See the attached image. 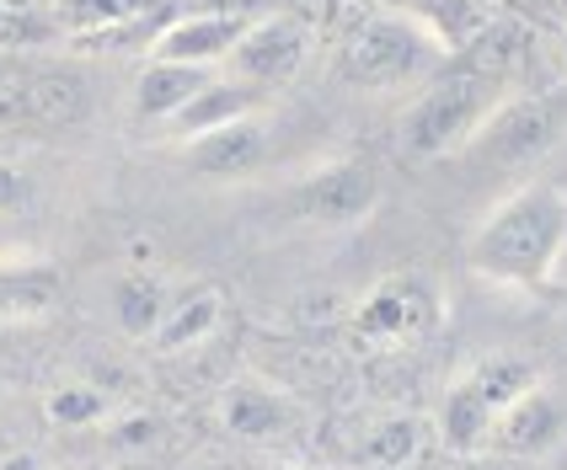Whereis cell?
<instances>
[{
    "label": "cell",
    "mask_w": 567,
    "mask_h": 470,
    "mask_svg": "<svg viewBox=\"0 0 567 470\" xmlns=\"http://www.w3.org/2000/svg\"><path fill=\"white\" fill-rule=\"evenodd\" d=\"M567 251V192L551 182L508 192L472 236V273L508 289H540Z\"/></svg>",
    "instance_id": "6da1fadb"
},
{
    "label": "cell",
    "mask_w": 567,
    "mask_h": 470,
    "mask_svg": "<svg viewBox=\"0 0 567 470\" xmlns=\"http://www.w3.org/2000/svg\"><path fill=\"white\" fill-rule=\"evenodd\" d=\"M450 60L444 43L429 17L417 11H380L364 28L348 38L343 70L359 86H402V81H434Z\"/></svg>",
    "instance_id": "7a4b0ae2"
},
{
    "label": "cell",
    "mask_w": 567,
    "mask_h": 470,
    "mask_svg": "<svg viewBox=\"0 0 567 470\" xmlns=\"http://www.w3.org/2000/svg\"><path fill=\"white\" fill-rule=\"evenodd\" d=\"M504 102V81H487L476 70H440L429 92L417 96L402 118V139L412 156H450L472 145V134L487 124V113Z\"/></svg>",
    "instance_id": "3957f363"
},
{
    "label": "cell",
    "mask_w": 567,
    "mask_h": 470,
    "mask_svg": "<svg viewBox=\"0 0 567 470\" xmlns=\"http://www.w3.org/2000/svg\"><path fill=\"white\" fill-rule=\"evenodd\" d=\"M557 134H563V107L546 96H525V102H498L487 113V124L472 134V150L487 166L514 171V166H530L546 156L557 145Z\"/></svg>",
    "instance_id": "277c9868"
},
{
    "label": "cell",
    "mask_w": 567,
    "mask_h": 470,
    "mask_svg": "<svg viewBox=\"0 0 567 470\" xmlns=\"http://www.w3.org/2000/svg\"><path fill=\"white\" fill-rule=\"evenodd\" d=\"M375 203H380V171L359 156L332 160V166L311 171L295 188V215L311 224H359L375 215Z\"/></svg>",
    "instance_id": "5b68a950"
},
{
    "label": "cell",
    "mask_w": 567,
    "mask_h": 470,
    "mask_svg": "<svg viewBox=\"0 0 567 470\" xmlns=\"http://www.w3.org/2000/svg\"><path fill=\"white\" fill-rule=\"evenodd\" d=\"M311 49V28L295 17V11H274V17H252L247 32L236 38V49L225 54V64L236 70V81H252V86H279L289 81Z\"/></svg>",
    "instance_id": "8992f818"
},
{
    "label": "cell",
    "mask_w": 567,
    "mask_h": 470,
    "mask_svg": "<svg viewBox=\"0 0 567 470\" xmlns=\"http://www.w3.org/2000/svg\"><path fill=\"white\" fill-rule=\"evenodd\" d=\"M268 150H274V139H268V124L257 113L183 139V160H188L198 177H209V182H241V177H252L257 166L268 160Z\"/></svg>",
    "instance_id": "52a82bcc"
},
{
    "label": "cell",
    "mask_w": 567,
    "mask_h": 470,
    "mask_svg": "<svg viewBox=\"0 0 567 470\" xmlns=\"http://www.w3.org/2000/svg\"><path fill=\"white\" fill-rule=\"evenodd\" d=\"M434 315H440V300H434L429 283L385 279L364 294L353 332L370 337V343H412V337H423V332L434 326Z\"/></svg>",
    "instance_id": "ba28073f"
},
{
    "label": "cell",
    "mask_w": 567,
    "mask_h": 470,
    "mask_svg": "<svg viewBox=\"0 0 567 470\" xmlns=\"http://www.w3.org/2000/svg\"><path fill=\"white\" fill-rule=\"evenodd\" d=\"M247 22H252L247 11H198V17H183V22H172V28L156 32L151 60L215 70V64H225V54L236 49V38L247 32Z\"/></svg>",
    "instance_id": "9c48e42d"
},
{
    "label": "cell",
    "mask_w": 567,
    "mask_h": 470,
    "mask_svg": "<svg viewBox=\"0 0 567 470\" xmlns=\"http://www.w3.org/2000/svg\"><path fill=\"white\" fill-rule=\"evenodd\" d=\"M563 422H567L563 407L536 385V390H525L519 401H508V407L493 417L487 443H493L498 455H508V460H540L546 449H557Z\"/></svg>",
    "instance_id": "30bf717a"
},
{
    "label": "cell",
    "mask_w": 567,
    "mask_h": 470,
    "mask_svg": "<svg viewBox=\"0 0 567 470\" xmlns=\"http://www.w3.org/2000/svg\"><path fill=\"white\" fill-rule=\"evenodd\" d=\"M215 75L198 70V64H172V60H151L134 81V113L151 118V124H172L193 96L204 92Z\"/></svg>",
    "instance_id": "8fae6325"
},
{
    "label": "cell",
    "mask_w": 567,
    "mask_h": 470,
    "mask_svg": "<svg viewBox=\"0 0 567 470\" xmlns=\"http://www.w3.org/2000/svg\"><path fill=\"white\" fill-rule=\"evenodd\" d=\"M220 311H225L220 283H193L188 294H177V300L166 305V315H161V326H156V347L177 353V347L204 343V337L220 326Z\"/></svg>",
    "instance_id": "7c38bea8"
},
{
    "label": "cell",
    "mask_w": 567,
    "mask_h": 470,
    "mask_svg": "<svg viewBox=\"0 0 567 470\" xmlns=\"http://www.w3.org/2000/svg\"><path fill=\"white\" fill-rule=\"evenodd\" d=\"M220 417L225 428L236 434V439H279L284 428H289V417L295 407L284 401L279 390H268V385H230L220 401Z\"/></svg>",
    "instance_id": "4fadbf2b"
},
{
    "label": "cell",
    "mask_w": 567,
    "mask_h": 470,
    "mask_svg": "<svg viewBox=\"0 0 567 470\" xmlns=\"http://www.w3.org/2000/svg\"><path fill=\"white\" fill-rule=\"evenodd\" d=\"M64 300V273L54 262H0V315H43Z\"/></svg>",
    "instance_id": "5bb4252c"
},
{
    "label": "cell",
    "mask_w": 567,
    "mask_h": 470,
    "mask_svg": "<svg viewBox=\"0 0 567 470\" xmlns=\"http://www.w3.org/2000/svg\"><path fill=\"white\" fill-rule=\"evenodd\" d=\"M257 102H262V86H252V81H209L172 124H177L183 139H193V134H204V128H220V124H230V118L257 113Z\"/></svg>",
    "instance_id": "9a60e30c"
},
{
    "label": "cell",
    "mask_w": 567,
    "mask_h": 470,
    "mask_svg": "<svg viewBox=\"0 0 567 470\" xmlns=\"http://www.w3.org/2000/svg\"><path fill=\"white\" fill-rule=\"evenodd\" d=\"M487 434H493V407L476 396L472 379H461V385L444 396V407H440V439H444V449L472 455V449H482V443H487Z\"/></svg>",
    "instance_id": "2e32d148"
},
{
    "label": "cell",
    "mask_w": 567,
    "mask_h": 470,
    "mask_svg": "<svg viewBox=\"0 0 567 470\" xmlns=\"http://www.w3.org/2000/svg\"><path fill=\"white\" fill-rule=\"evenodd\" d=\"M161 0H54V22L75 38H96V32L128 28L140 17H151Z\"/></svg>",
    "instance_id": "e0dca14e"
},
{
    "label": "cell",
    "mask_w": 567,
    "mask_h": 470,
    "mask_svg": "<svg viewBox=\"0 0 567 470\" xmlns=\"http://www.w3.org/2000/svg\"><path fill=\"white\" fill-rule=\"evenodd\" d=\"M166 305H172V294L156 279H145V273L113 283V315H118V326H124L128 337H156Z\"/></svg>",
    "instance_id": "ac0fdd59"
},
{
    "label": "cell",
    "mask_w": 567,
    "mask_h": 470,
    "mask_svg": "<svg viewBox=\"0 0 567 470\" xmlns=\"http://www.w3.org/2000/svg\"><path fill=\"white\" fill-rule=\"evenodd\" d=\"M476 385V396L493 407V417L508 407V401H519L525 390H536L540 375H536V364H525V358H508V353H498V358H482L472 375H466Z\"/></svg>",
    "instance_id": "d6986e66"
},
{
    "label": "cell",
    "mask_w": 567,
    "mask_h": 470,
    "mask_svg": "<svg viewBox=\"0 0 567 470\" xmlns=\"http://www.w3.org/2000/svg\"><path fill=\"white\" fill-rule=\"evenodd\" d=\"M423 449V422L417 417H385L364 439V466L370 470H408Z\"/></svg>",
    "instance_id": "ffe728a7"
},
{
    "label": "cell",
    "mask_w": 567,
    "mask_h": 470,
    "mask_svg": "<svg viewBox=\"0 0 567 470\" xmlns=\"http://www.w3.org/2000/svg\"><path fill=\"white\" fill-rule=\"evenodd\" d=\"M43 411H49L54 428H86V422H96V417L107 411V401L96 396L92 385H54Z\"/></svg>",
    "instance_id": "44dd1931"
},
{
    "label": "cell",
    "mask_w": 567,
    "mask_h": 470,
    "mask_svg": "<svg viewBox=\"0 0 567 470\" xmlns=\"http://www.w3.org/2000/svg\"><path fill=\"white\" fill-rule=\"evenodd\" d=\"M156 439V417H145V411H134V417H118V428H113V443H124V449H140V443Z\"/></svg>",
    "instance_id": "7402d4cb"
},
{
    "label": "cell",
    "mask_w": 567,
    "mask_h": 470,
    "mask_svg": "<svg viewBox=\"0 0 567 470\" xmlns=\"http://www.w3.org/2000/svg\"><path fill=\"white\" fill-rule=\"evenodd\" d=\"M22 198H28V182H22V171L0 160V215H11V209H17Z\"/></svg>",
    "instance_id": "603a6c76"
},
{
    "label": "cell",
    "mask_w": 567,
    "mask_h": 470,
    "mask_svg": "<svg viewBox=\"0 0 567 470\" xmlns=\"http://www.w3.org/2000/svg\"><path fill=\"white\" fill-rule=\"evenodd\" d=\"M472 470H525L519 460H508V455H498V460H482V466H472Z\"/></svg>",
    "instance_id": "cb8c5ba5"
},
{
    "label": "cell",
    "mask_w": 567,
    "mask_h": 470,
    "mask_svg": "<svg viewBox=\"0 0 567 470\" xmlns=\"http://www.w3.org/2000/svg\"><path fill=\"white\" fill-rule=\"evenodd\" d=\"M0 470H43V466H38L32 455H11V460H6V466H0Z\"/></svg>",
    "instance_id": "d4e9b609"
}]
</instances>
